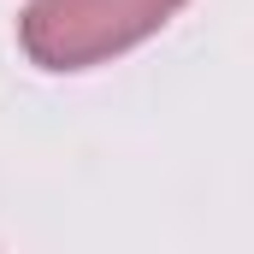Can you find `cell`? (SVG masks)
Masks as SVG:
<instances>
[{
	"label": "cell",
	"instance_id": "cell-1",
	"mask_svg": "<svg viewBox=\"0 0 254 254\" xmlns=\"http://www.w3.org/2000/svg\"><path fill=\"white\" fill-rule=\"evenodd\" d=\"M178 0H36L30 48L48 65H83L107 48H125L148 24H160Z\"/></svg>",
	"mask_w": 254,
	"mask_h": 254
}]
</instances>
